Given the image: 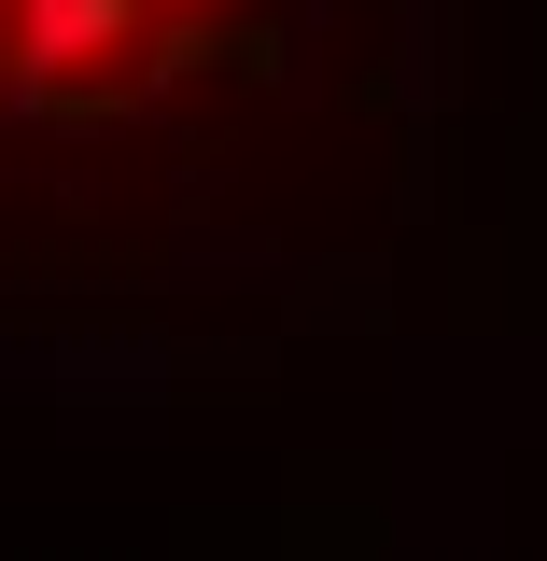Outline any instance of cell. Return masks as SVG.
Returning a JSON list of instances; mask_svg holds the SVG:
<instances>
[{
    "mask_svg": "<svg viewBox=\"0 0 547 561\" xmlns=\"http://www.w3.org/2000/svg\"><path fill=\"white\" fill-rule=\"evenodd\" d=\"M281 43V0H0V140H113Z\"/></svg>",
    "mask_w": 547,
    "mask_h": 561,
    "instance_id": "cell-1",
    "label": "cell"
}]
</instances>
